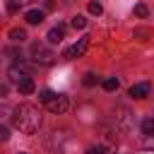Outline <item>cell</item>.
Segmentation results:
<instances>
[{
	"label": "cell",
	"instance_id": "obj_1",
	"mask_svg": "<svg viewBox=\"0 0 154 154\" xmlns=\"http://www.w3.org/2000/svg\"><path fill=\"white\" fill-rule=\"evenodd\" d=\"M12 123L19 132L24 135H34L38 128H41V111L31 103H22L12 111Z\"/></svg>",
	"mask_w": 154,
	"mask_h": 154
},
{
	"label": "cell",
	"instance_id": "obj_2",
	"mask_svg": "<svg viewBox=\"0 0 154 154\" xmlns=\"http://www.w3.org/2000/svg\"><path fill=\"white\" fill-rule=\"evenodd\" d=\"M31 55H34V63H38V65H53L55 63V53L51 48L41 46V43H34L31 46Z\"/></svg>",
	"mask_w": 154,
	"mask_h": 154
},
{
	"label": "cell",
	"instance_id": "obj_3",
	"mask_svg": "<svg viewBox=\"0 0 154 154\" xmlns=\"http://www.w3.org/2000/svg\"><path fill=\"white\" fill-rule=\"evenodd\" d=\"M46 108H48L51 113L60 116V113H65V111L70 108V99H67L65 94H53V96L46 101Z\"/></svg>",
	"mask_w": 154,
	"mask_h": 154
},
{
	"label": "cell",
	"instance_id": "obj_4",
	"mask_svg": "<svg viewBox=\"0 0 154 154\" xmlns=\"http://www.w3.org/2000/svg\"><path fill=\"white\" fill-rule=\"evenodd\" d=\"M87 46H89V36H82L77 43H72L70 48H65V53H63V58H67V60H75V58H79V55H84V51H87Z\"/></svg>",
	"mask_w": 154,
	"mask_h": 154
},
{
	"label": "cell",
	"instance_id": "obj_5",
	"mask_svg": "<svg viewBox=\"0 0 154 154\" xmlns=\"http://www.w3.org/2000/svg\"><path fill=\"white\" fill-rule=\"evenodd\" d=\"M34 67L31 65H26V63H14L10 70H7V75H10V79L12 82H19V79H24V77H29V72H31Z\"/></svg>",
	"mask_w": 154,
	"mask_h": 154
},
{
	"label": "cell",
	"instance_id": "obj_6",
	"mask_svg": "<svg viewBox=\"0 0 154 154\" xmlns=\"http://www.w3.org/2000/svg\"><path fill=\"white\" fill-rule=\"evenodd\" d=\"M149 82H140V84H132L130 87V96L132 99H147L149 96Z\"/></svg>",
	"mask_w": 154,
	"mask_h": 154
},
{
	"label": "cell",
	"instance_id": "obj_7",
	"mask_svg": "<svg viewBox=\"0 0 154 154\" xmlns=\"http://www.w3.org/2000/svg\"><path fill=\"white\" fill-rule=\"evenodd\" d=\"M116 113H118V116H116V120H118L120 130H130V116H132V113H130V111H128L125 106H120V108H118Z\"/></svg>",
	"mask_w": 154,
	"mask_h": 154
},
{
	"label": "cell",
	"instance_id": "obj_8",
	"mask_svg": "<svg viewBox=\"0 0 154 154\" xmlns=\"http://www.w3.org/2000/svg\"><path fill=\"white\" fill-rule=\"evenodd\" d=\"M24 19H26V24H41L46 19V14H43V10H29L24 14Z\"/></svg>",
	"mask_w": 154,
	"mask_h": 154
},
{
	"label": "cell",
	"instance_id": "obj_9",
	"mask_svg": "<svg viewBox=\"0 0 154 154\" xmlns=\"http://www.w3.org/2000/svg\"><path fill=\"white\" fill-rule=\"evenodd\" d=\"M17 89H19V94H31V91L36 89V84H34L31 77H24V79L17 82Z\"/></svg>",
	"mask_w": 154,
	"mask_h": 154
},
{
	"label": "cell",
	"instance_id": "obj_10",
	"mask_svg": "<svg viewBox=\"0 0 154 154\" xmlns=\"http://www.w3.org/2000/svg\"><path fill=\"white\" fill-rule=\"evenodd\" d=\"M63 38H65V26H53L48 31V41L51 43H60Z\"/></svg>",
	"mask_w": 154,
	"mask_h": 154
},
{
	"label": "cell",
	"instance_id": "obj_11",
	"mask_svg": "<svg viewBox=\"0 0 154 154\" xmlns=\"http://www.w3.org/2000/svg\"><path fill=\"white\" fill-rule=\"evenodd\" d=\"M10 38L17 41V43H22V41H26V31L24 29H10Z\"/></svg>",
	"mask_w": 154,
	"mask_h": 154
},
{
	"label": "cell",
	"instance_id": "obj_12",
	"mask_svg": "<svg viewBox=\"0 0 154 154\" xmlns=\"http://www.w3.org/2000/svg\"><path fill=\"white\" fill-rule=\"evenodd\" d=\"M26 2H31V0H7V12L10 14H14L22 5H26Z\"/></svg>",
	"mask_w": 154,
	"mask_h": 154
},
{
	"label": "cell",
	"instance_id": "obj_13",
	"mask_svg": "<svg viewBox=\"0 0 154 154\" xmlns=\"http://www.w3.org/2000/svg\"><path fill=\"white\" fill-rule=\"evenodd\" d=\"M70 24H72L75 29H84V26H87V17H84V14H75Z\"/></svg>",
	"mask_w": 154,
	"mask_h": 154
},
{
	"label": "cell",
	"instance_id": "obj_14",
	"mask_svg": "<svg viewBox=\"0 0 154 154\" xmlns=\"http://www.w3.org/2000/svg\"><path fill=\"white\" fill-rule=\"evenodd\" d=\"M142 132L144 135H154V118H144L142 120Z\"/></svg>",
	"mask_w": 154,
	"mask_h": 154
},
{
	"label": "cell",
	"instance_id": "obj_15",
	"mask_svg": "<svg viewBox=\"0 0 154 154\" xmlns=\"http://www.w3.org/2000/svg\"><path fill=\"white\" fill-rule=\"evenodd\" d=\"M103 89H106V91H116V89H118V79H116V77L103 79Z\"/></svg>",
	"mask_w": 154,
	"mask_h": 154
},
{
	"label": "cell",
	"instance_id": "obj_16",
	"mask_svg": "<svg viewBox=\"0 0 154 154\" xmlns=\"http://www.w3.org/2000/svg\"><path fill=\"white\" fill-rule=\"evenodd\" d=\"M82 84H84V87H94V84H96V75H94V72H87V75L82 77Z\"/></svg>",
	"mask_w": 154,
	"mask_h": 154
},
{
	"label": "cell",
	"instance_id": "obj_17",
	"mask_svg": "<svg viewBox=\"0 0 154 154\" xmlns=\"http://www.w3.org/2000/svg\"><path fill=\"white\" fill-rule=\"evenodd\" d=\"M135 14H137V17H147V14H149L147 5H135Z\"/></svg>",
	"mask_w": 154,
	"mask_h": 154
},
{
	"label": "cell",
	"instance_id": "obj_18",
	"mask_svg": "<svg viewBox=\"0 0 154 154\" xmlns=\"http://www.w3.org/2000/svg\"><path fill=\"white\" fill-rule=\"evenodd\" d=\"M89 12H91V14H101V12H103V7H101L99 2H89Z\"/></svg>",
	"mask_w": 154,
	"mask_h": 154
},
{
	"label": "cell",
	"instance_id": "obj_19",
	"mask_svg": "<svg viewBox=\"0 0 154 154\" xmlns=\"http://www.w3.org/2000/svg\"><path fill=\"white\" fill-rule=\"evenodd\" d=\"M87 154H106V147H101V144H96V147H89V149H87Z\"/></svg>",
	"mask_w": 154,
	"mask_h": 154
},
{
	"label": "cell",
	"instance_id": "obj_20",
	"mask_svg": "<svg viewBox=\"0 0 154 154\" xmlns=\"http://www.w3.org/2000/svg\"><path fill=\"white\" fill-rule=\"evenodd\" d=\"M7 140H10V130L0 125V142H7Z\"/></svg>",
	"mask_w": 154,
	"mask_h": 154
},
{
	"label": "cell",
	"instance_id": "obj_21",
	"mask_svg": "<svg viewBox=\"0 0 154 154\" xmlns=\"http://www.w3.org/2000/svg\"><path fill=\"white\" fill-rule=\"evenodd\" d=\"M7 94V84H0V96H5Z\"/></svg>",
	"mask_w": 154,
	"mask_h": 154
},
{
	"label": "cell",
	"instance_id": "obj_22",
	"mask_svg": "<svg viewBox=\"0 0 154 154\" xmlns=\"http://www.w3.org/2000/svg\"><path fill=\"white\" fill-rule=\"evenodd\" d=\"M19 154H26V152H19Z\"/></svg>",
	"mask_w": 154,
	"mask_h": 154
}]
</instances>
